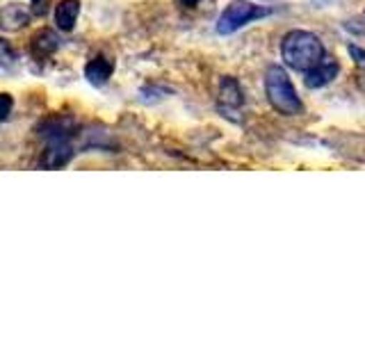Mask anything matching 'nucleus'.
Returning <instances> with one entry per match:
<instances>
[{"instance_id": "nucleus-5", "label": "nucleus", "mask_w": 365, "mask_h": 342, "mask_svg": "<svg viewBox=\"0 0 365 342\" xmlns=\"http://www.w3.org/2000/svg\"><path fill=\"white\" fill-rule=\"evenodd\" d=\"M71 157H73V146L68 144V140H55V142H48V148L43 151L39 165L43 169H57V167H64Z\"/></svg>"}, {"instance_id": "nucleus-6", "label": "nucleus", "mask_w": 365, "mask_h": 342, "mask_svg": "<svg viewBox=\"0 0 365 342\" xmlns=\"http://www.w3.org/2000/svg\"><path fill=\"white\" fill-rule=\"evenodd\" d=\"M73 128H76V121L71 117H51L41 121L37 130L48 142H55V140H68V137L73 135Z\"/></svg>"}, {"instance_id": "nucleus-2", "label": "nucleus", "mask_w": 365, "mask_h": 342, "mask_svg": "<svg viewBox=\"0 0 365 342\" xmlns=\"http://www.w3.org/2000/svg\"><path fill=\"white\" fill-rule=\"evenodd\" d=\"M265 94H267L269 105L279 114H285V117H294V114H299L304 110L302 98H299V94H297L290 76L285 73V68H281L279 64L267 66Z\"/></svg>"}, {"instance_id": "nucleus-1", "label": "nucleus", "mask_w": 365, "mask_h": 342, "mask_svg": "<svg viewBox=\"0 0 365 342\" xmlns=\"http://www.w3.org/2000/svg\"><path fill=\"white\" fill-rule=\"evenodd\" d=\"M281 55L285 64L294 71H311L313 66H317L324 60V43L319 41L317 34L308 30H292L283 37L281 41Z\"/></svg>"}, {"instance_id": "nucleus-13", "label": "nucleus", "mask_w": 365, "mask_h": 342, "mask_svg": "<svg viewBox=\"0 0 365 342\" xmlns=\"http://www.w3.org/2000/svg\"><path fill=\"white\" fill-rule=\"evenodd\" d=\"M180 3L185 5V7H197V5L201 3V0H180Z\"/></svg>"}, {"instance_id": "nucleus-11", "label": "nucleus", "mask_w": 365, "mask_h": 342, "mask_svg": "<svg viewBox=\"0 0 365 342\" xmlns=\"http://www.w3.org/2000/svg\"><path fill=\"white\" fill-rule=\"evenodd\" d=\"M349 53L354 57V62H356V66L365 71V51H361L359 46H349Z\"/></svg>"}, {"instance_id": "nucleus-10", "label": "nucleus", "mask_w": 365, "mask_h": 342, "mask_svg": "<svg viewBox=\"0 0 365 342\" xmlns=\"http://www.w3.org/2000/svg\"><path fill=\"white\" fill-rule=\"evenodd\" d=\"M57 48H60V37H57L53 30H41V32L34 34V39H32V53L34 55L48 57Z\"/></svg>"}, {"instance_id": "nucleus-12", "label": "nucleus", "mask_w": 365, "mask_h": 342, "mask_svg": "<svg viewBox=\"0 0 365 342\" xmlns=\"http://www.w3.org/2000/svg\"><path fill=\"white\" fill-rule=\"evenodd\" d=\"M3 103H5V108H3V121H7L9 112H11V98H9V94H3Z\"/></svg>"}, {"instance_id": "nucleus-4", "label": "nucleus", "mask_w": 365, "mask_h": 342, "mask_svg": "<svg viewBox=\"0 0 365 342\" xmlns=\"http://www.w3.org/2000/svg\"><path fill=\"white\" fill-rule=\"evenodd\" d=\"M340 71L338 62L334 60V57H324L322 62H319L317 66H313L311 71H306V87L308 89H319V87H327L329 83H334L336 76Z\"/></svg>"}, {"instance_id": "nucleus-9", "label": "nucleus", "mask_w": 365, "mask_h": 342, "mask_svg": "<svg viewBox=\"0 0 365 342\" xmlns=\"http://www.w3.org/2000/svg\"><path fill=\"white\" fill-rule=\"evenodd\" d=\"M80 14V0H60L55 7V26L62 32H71Z\"/></svg>"}, {"instance_id": "nucleus-8", "label": "nucleus", "mask_w": 365, "mask_h": 342, "mask_svg": "<svg viewBox=\"0 0 365 342\" xmlns=\"http://www.w3.org/2000/svg\"><path fill=\"white\" fill-rule=\"evenodd\" d=\"M220 105L226 110H237L245 105V91L235 78H222L220 83Z\"/></svg>"}, {"instance_id": "nucleus-7", "label": "nucleus", "mask_w": 365, "mask_h": 342, "mask_svg": "<svg viewBox=\"0 0 365 342\" xmlns=\"http://www.w3.org/2000/svg\"><path fill=\"white\" fill-rule=\"evenodd\" d=\"M112 73H114V62L110 60L108 55H96L85 64V78L94 87L106 85Z\"/></svg>"}, {"instance_id": "nucleus-3", "label": "nucleus", "mask_w": 365, "mask_h": 342, "mask_svg": "<svg viewBox=\"0 0 365 342\" xmlns=\"http://www.w3.org/2000/svg\"><path fill=\"white\" fill-rule=\"evenodd\" d=\"M269 14H272V9H267V7L254 5V3H249V0H233V3L222 11L220 21H217V32L233 34L240 28H245L247 23L265 19Z\"/></svg>"}, {"instance_id": "nucleus-14", "label": "nucleus", "mask_w": 365, "mask_h": 342, "mask_svg": "<svg viewBox=\"0 0 365 342\" xmlns=\"http://www.w3.org/2000/svg\"><path fill=\"white\" fill-rule=\"evenodd\" d=\"M32 5H34V9H37L39 14H41V11H43V0H32Z\"/></svg>"}]
</instances>
